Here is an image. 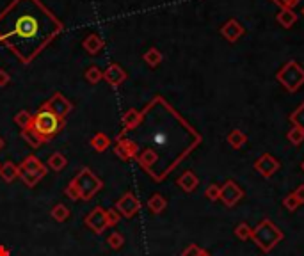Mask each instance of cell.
Masks as SVG:
<instances>
[{"instance_id":"obj_1","label":"cell","mask_w":304,"mask_h":256,"mask_svg":"<svg viewBox=\"0 0 304 256\" xmlns=\"http://www.w3.org/2000/svg\"><path fill=\"white\" fill-rule=\"evenodd\" d=\"M61 31L62 24L39 0H14L0 14V43L21 62L32 61Z\"/></svg>"},{"instance_id":"obj_2","label":"cell","mask_w":304,"mask_h":256,"mask_svg":"<svg viewBox=\"0 0 304 256\" xmlns=\"http://www.w3.org/2000/svg\"><path fill=\"white\" fill-rule=\"evenodd\" d=\"M141 114L142 121L148 123V130H146L148 146L141 153L135 155V158L155 180H162V171H160L162 153L167 155L169 164L171 168H175L185 158L187 153H190L200 144L201 135L189 123H185L169 105L164 116V127H160L162 116H155L149 121L144 112Z\"/></svg>"},{"instance_id":"obj_3","label":"cell","mask_w":304,"mask_h":256,"mask_svg":"<svg viewBox=\"0 0 304 256\" xmlns=\"http://www.w3.org/2000/svg\"><path fill=\"white\" fill-rule=\"evenodd\" d=\"M98 189H101V180H98L89 169H82L70 183V187L66 189V194L71 199H84V201H88Z\"/></svg>"},{"instance_id":"obj_4","label":"cell","mask_w":304,"mask_h":256,"mask_svg":"<svg viewBox=\"0 0 304 256\" xmlns=\"http://www.w3.org/2000/svg\"><path fill=\"white\" fill-rule=\"evenodd\" d=\"M251 239L256 242V246L260 247L264 253H269V251L274 249L276 244H279L281 240L285 239V235L272 221L265 219V221H262L260 224L253 229V237H251Z\"/></svg>"},{"instance_id":"obj_5","label":"cell","mask_w":304,"mask_h":256,"mask_svg":"<svg viewBox=\"0 0 304 256\" xmlns=\"http://www.w3.org/2000/svg\"><path fill=\"white\" fill-rule=\"evenodd\" d=\"M61 127H62L61 118L52 114L50 110H47V109H41L31 121V128L43 141H48L52 135H55V133L61 130Z\"/></svg>"},{"instance_id":"obj_6","label":"cell","mask_w":304,"mask_h":256,"mask_svg":"<svg viewBox=\"0 0 304 256\" xmlns=\"http://www.w3.org/2000/svg\"><path fill=\"white\" fill-rule=\"evenodd\" d=\"M277 82L283 85L288 92H297L304 85V68L299 62L288 61L277 72Z\"/></svg>"},{"instance_id":"obj_7","label":"cell","mask_w":304,"mask_h":256,"mask_svg":"<svg viewBox=\"0 0 304 256\" xmlns=\"http://www.w3.org/2000/svg\"><path fill=\"white\" fill-rule=\"evenodd\" d=\"M45 174H47L45 166H41L39 160L34 157H29L24 164L18 166V176H21V180H24L29 187H34Z\"/></svg>"},{"instance_id":"obj_8","label":"cell","mask_w":304,"mask_h":256,"mask_svg":"<svg viewBox=\"0 0 304 256\" xmlns=\"http://www.w3.org/2000/svg\"><path fill=\"white\" fill-rule=\"evenodd\" d=\"M244 196V191L240 189L238 183H235L233 180H228L226 183L221 187V201L224 203L226 206H235L236 203L242 199Z\"/></svg>"},{"instance_id":"obj_9","label":"cell","mask_w":304,"mask_h":256,"mask_svg":"<svg viewBox=\"0 0 304 256\" xmlns=\"http://www.w3.org/2000/svg\"><path fill=\"white\" fill-rule=\"evenodd\" d=\"M254 169H256L264 178H270L279 171V162H277L270 153H264V155H260V158H258L256 162H254Z\"/></svg>"},{"instance_id":"obj_10","label":"cell","mask_w":304,"mask_h":256,"mask_svg":"<svg viewBox=\"0 0 304 256\" xmlns=\"http://www.w3.org/2000/svg\"><path fill=\"white\" fill-rule=\"evenodd\" d=\"M43 109L50 110L52 114H55V116H59L62 120L64 116H68V112H70L71 109H73V105H71L70 100H66L62 95H55L52 100H48L47 103H45Z\"/></svg>"},{"instance_id":"obj_11","label":"cell","mask_w":304,"mask_h":256,"mask_svg":"<svg viewBox=\"0 0 304 256\" xmlns=\"http://www.w3.org/2000/svg\"><path fill=\"white\" fill-rule=\"evenodd\" d=\"M244 32H246L244 25L240 24L238 20H235V18L228 20L226 24L221 27V34H223V38L226 39L228 43H236L244 36Z\"/></svg>"},{"instance_id":"obj_12","label":"cell","mask_w":304,"mask_h":256,"mask_svg":"<svg viewBox=\"0 0 304 256\" xmlns=\"http://www.w3.org/2000/svg\"><path fill=\"white\" fill-rule=\"evenodd\" d=\"M85 224H88L95 233H101L108 226L107 212H105V210H101V208H95L91 214L88 215V219H85Z\"/></svg>"},{"instance_id":"obj_13","label":"cell","mask_w":304,"mask_h":256,"mask_svg":"<svg viewBox=\"0 0 304 256\" xmlns=\"http://www.w3.org/2000/svg\"><path fill=\"white\" fill-rule=\"evenodd\" d=\"M139 206H141V203L137 201V198L134 194H125L118 201V212H121L125 217H132L139 210Z\"/></svg>"},{"instance_id":"obj_14","label":"cell","mask_w":304,"mask_h":256,"mask_svg":"<svg viewBox=\"0 0 304 256\" xmlns=\"http://www.w3.org/2000/svg\"><path fill=\"white\" fill-rule=\"evenodd\" d=\"M176 183H178L185 192H192V191H196V187L200 185V180H198V176L192 173V171H185V173L178 178Z\"/></svg>"},{"instance_id":"obj_15","label":"cell","mask_w":304,"mask_h":256,"mask_svg":"<svg viewBox=\"0 0 304 256\" xmlns=\"http://www.w3.org/2000/svg\"><path fill=\"white\" fill-rule=\"evenodd\" d=\"M103 77H105V79H107V82H108V84H112V85H119V84L123 82V80L126 79V73L123 72V69L119 68L118 64H114V66H108V68L105 69Z\"/></svg>"},{"instance_id":"obj_16","label":"cell","mask_w":304,"mask_h":256,"mask_svg":"<svg viewBox=\"0 0 304 256\" xmlns=\"http://www.w3.org/2000/svg\"><path fill=\"white\" fill-rule=\"evenodd\" d=\"M276 20L283 29H292V25H295V21H297V14L294 13V9H285L283 7L276 14Z\"/></svg>"},{"instance_id":"obj_17","label":"cell","mask_w":304,"mask_h":256,"mask_svg":"<svg viewBox=\"0 0 304 256\" xmlns=\"http://www.w3.org/2000/svg\"><path fill=\"white\" fill-rule=\"evenodd\" d=\"M228 143H230V146L233 148V150H240V148H242L244 144L247 143V137H246V133H244L242 130L235 128V130H231V132L228 133Z\"/></svg>"},{"instance_id":"obj_18","label":"cell","mask_w":304,"mask_h":256,"mask_svg":"<svg viewBox=\"0 0 304 256\" xmlns=\"http://www.w3.org/2000/svg\"><path fill=\"white\" fill-rule=\"evenodd\" d=\"M148 206H149V210H151L153 214H160V212H164V210H166L167 201L164 199V196L155 194V196H151V198H149Z\"/></svg>"},{"instance_id":"obj_19","label":"cell","mask_w":304,"mask_h":256,"mask_svg":"<svg viewBox=\"0 0 304 256\" xmlns=\"http://www.w3.org/2000/svg\"><path fill=\"white\" fill-rule=\"evenodd\" d=\"M0 176L6 181H13L18 176V166H14L13 162H6V164L0 168Z\"/></svg>"},{"instance_id":"obj_20","label":"cell","mask_w":304,"mask_h":256,"mask_svg":"<svg viewBox=\"0 0 304 256\" xmlns=\"http://www.w3.org/2000/svg\"><path fill=\"white\" fill-rule=\"evenodd\" d=\"M139 121H141V112H137V110H128V112L125 114V118H123V123H125V130H132L139 125Z\"/></svg>"},{"instance_id":"obj_21","label":"cell","mask_w":304,"mask_h":256,"mask_svg":"<svg viewBox=\"0 0 304 256\" xmlns=\"http://www.w3.org/2000/svg\"><path fill=\"white\" fill-rule=\"evenodd\" d=\"M290 121H292V125H294V127L304 130V103H301V105H299L297 109L292 112Z\"/></svg>"},{"instance_id":"obj_22","label":"cell","mask_w":304,"mask_h":256,"mask_svg":"<svg viewBox=\"0 0 304 256\" xmlns=\"http://www.w3.org/2000/svg\"><path fill=\"white\" fill-rule=\"evenodd\" d=\"M21 135H24V139H25V141H29V144H31V146H34V148H37L41 143H45V141L41 139V137L37 135V133L34 132V130H32L31 127H29V128H24V132H21Z\"/></svg>"},{"instance_id":"obj_23","label":"cell","mask_w":304,"mask_h":256,"mask_svg":"<svg viewBox=\"0 0 304 256\" xmlns=\"http://www.w3.org/2000/svg\"><path fill=\"white\" fill-rule=\"evenodd\" d=\"M287 139H288V143H292L294 146H299V144L304 141V130L297 128V127L290 128V132L287 133Z\"/></svg>"},{"instance_id":"obj_24","label":"cell","mask_w":304,"mask_h":256,"mask_svg":"<svg viewBox=\"0 0 304 256\" xmlns=\"http://www.w3.org/2000/svg\"><path fill=\"white\" fill-rule=\"evenodd\" d=\"M235 235H236V239H240V240H249L251 237H253V229H251L249 224H246V222H240L235 228Z\"/></svg>"},{"instance_id":"obj_25","label":"cell","mask_w":304,"mask_h":256,"mask_svg":"<svg viewBox=\"0 0 304 256\" xmlns=\"http://www.w3.org/2000/svg\"><path fill=\"white\" fill-rule=\"evenodd\" d=\"M144 61L148 62L149 66H157V64H160V61H162V54H160L157 48H149V50L144 54Z\"/></svg>"},{"instance_id":"obj_26","label":"cell","mask_w":304,"mask_h":256,"mask_svg":"<svg viewBox=\"0 0 304 256\" xmlns=\"http://www.w3.org/2000/svg\"><path fill=\"white\" fill-rule=\"evenodd\" d=\"M48 166H50L54 171H62V169H64V166H66V158L62 157L61 153H55V155H52V157H50Z\"/></svg>"},{"instance_id":"obj_27","label":"cell","mask_w":304,"mask_h":256,"mask_svg":"<svg viewBox=\"0 0 304 256\" xmlns=\"http://www.w3.org/2000/svg\"><path fill=\"white\" fill-rule=\"evenodd\" d=\"M205 198L210 199V201H217V199H221V185H208L205 191Z\"/></svg>"},{"instance_id":"obj_28","label":"cell","mask_w":304,"mask_h":256,"mask_svg":"<svg viewBox=\"0 0 304 256\" xmlns=\"http://www.w3.org/2000/svg\"><path fill=\"white\" fill-rule=\"evenodd\" d=\"M14 121H16V125H20L21 128H29V127H31L32 116L27 112V110H21V112H18V114H16V118H14Z\"/></svg>"},{"instance_id":"obj_29","label":"cell","mask_w":304,"mask_h":256,"mask_svg":"<svg viewBox=\"0 0 304 256\" xmlns=\"http://www.w3.org/2000/svg\"><path fill=\"white\" fill-rule=\"evenodd\" d=\"M84 48H85V50L91 52V54H96V52H98L100 48H101V41H100L98 38H96V36H89V38L84 41Z\"/></svg>"},{"instance_id":"obj_30","label":"cell","mask_w":304,"mask_h":256,"mask_svg":"<svg viewBox=\"0 0 304 256\" xmlns=\"http://www.w3.org/2000/svg\"><path fill=\"white\" fill-rule=\"evenodd\" d=\"M52 217H54L55 221H66V219L70 217V210H68L64 205H57L52 210Z\"/></svg>"},{"instance_id":"obj_31","label":"cell","mask_w":304,"mask_h":256,"mask_svg":"<svg viewBox=\"0 0 304 256\" xmlns=\"http://www.w3.org/2000/svg\"><path fill=\"white\" fill-rule=\"evenodd\" d=\"M123 242H125V239H123V235L118 231H114L111 237H108V246H111L112 249H119V247L123 246Z\"/></svg>"},{"instance_id":"obj_32","label":"cell","mask_w":304,"mask_h":256,"mask_svg":"<svg viewBox=\"0 0 304 256\" xmlns=\"http://www.w3.org/2000/svg\"><path fill=\"white\" fill-rule=\"evenodd\" d=\"M285 208L287 210H290V212H294V210H297L299 206H301V203H299V199L295 198V194H290V196H287L285 198Z\"/></svg>"},{"instance_id":"obj_33","label":"cell","mask_w":304,"mask_h":256,"mask_svg":"<svg viewBox=\"0 0 304 256\" xmlns=\"http://www.w3.org/2000/svg\"><path fill=\"white\" fill-rule=\"evenodd\" d=\"M108 143H111V141H108L107 137L103 135V133H100V135H96L95 139H93V146H95L96 150H100V151H103L105 148L108 146Z\"/></svg>"},{"instance_id":"obj_34","label":"cell","mask_w":304,"mask_h":256,"mask_svg":"<svg viewBox=\"0 0 304 256\" xmlns=\"http://www.w3.org/2000/svg\"><path fill=\"white\" fill-rule=\"evenodd\" d=\"M101 72L98 68H89L88 72H85V79L89 80L91 84H96V82H100V79H101Z\"/></svg>"},{"instance_id":"obj_35","label":"cell","mask_w":304,"mask_h":256,"mask_svg":"<svg viewBox=\"0 0 304 256\" xmlns=\"http://www.w3.org/2000/svg\"><path fill=\"white\" fill-rule=\"evenodd\" d=\"M201 254H203V249H201V247H198L196 244L185 247V251L182 253V256H201Z\"/></svg>"},{"instance_id":"obj_36","label":"cell","mask_w":304,"mask_h":256,"mask_svg":"<svg viewBox=\"0 0 304 256\" xmlns=\"http://www.w3.org/2000/svg\"><path fill=\"white\" fill-rule=\"evenodd\" d=\"M274 4H277V6L281 7V9H294L295 6L299 4V0H272Z\"/></svg>"},{"instance_id":"obj_37","label":"cell","mask_w":304,"mask_h":256,"mask_svg":"<svg viewBox=\"0 0 304 256\" xmlns=\"http://www.w3.org/2000/svg\"><path fill=\"white\" fill-rule=\"evenodd\" d=\"M118 221H119L118 212H114V210H108V212H107V222H108V226H114Z\"/></svg>"},{"instance_id":"obj_38","label":"cell","mask_w":304,"mask_h":256,"mask_svg":"<svg viewBox=\"0 0 304 256\" xmlns=\"http://www.w3.org/2000/svg\"><path fill=\"white\" fill-rule=\"evenodd\" d=\"M294 194H295V198L299 199V203L302 205V203H304V185H301V187H299L297 191L294 192Z\"/></svg>"},{"instance_id":"obj_39","label":"cell","mask_w":304,"mask_h":256,"mask_svg":"<svg viewBox=\"0 0 304 256\" xmlns=\"http://www.w3.org/2000/svg\"><path fill=\"white\" fill-rule=\"evenodd\" d=\"M7 82H9V75H7L6 72H2V69H0V87L7 85Z\"/></svg>"},{"instance_id":"obj_40","label":"cell","mask_w":304,"mask_h":256,"mask_svg":"<svg viewBox=\"0 0 304 256\" xmlns=\"http://www.w3.org/2000/svg\"><path fill=\"white\" fill-rule=\"evenodd\" d=\"M2 148H4V139L0 137V150H2Z\"/></svg>"},{"instance_id":"obj_41","label":"cell","mask_w":304,"mask_h":256,"mask_svg":"<svg viewBox=\"0 0 304 256\" xmlns=\"http://www.w3.org/2000/svg\"><path fill=\"white\" fill-rule=\"evenodd\" d=\"M201 256H210V254H208V253H206V251H203V254H201Z\"/></svg>"},{"instance_id":"obj_42","label":"cell","mask_w":304,"mask_h":256,"mask_svg":"<svg viewBox=\"0 0 304 256\" xmlns=\"http://www.w3.org/2000/svg\"><path fill=\"white\" fill-rule=\"evenodd\" d=\"M302 14H304V7H302Z\"/></svg>"},{"instance_id":"obj_43","label":"cell","mask_w":304,"mask_h":256,"mask_svg":"<svg viewBox=\"0 0 304 256\" xmlns=\"http://www.w3.org/2000/svg\"><path fill=\"white\" fill-rule=\"evenodd\" d=\"M302 169H304V162H302Z\"/></svg>"}]
</instances>
